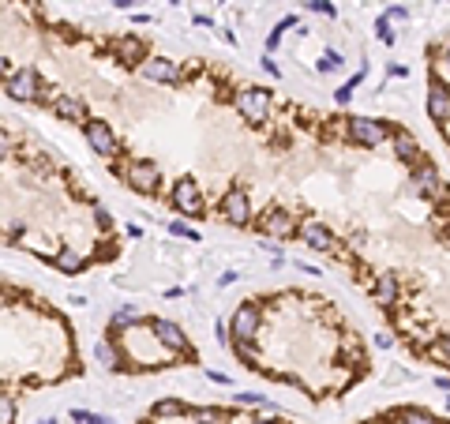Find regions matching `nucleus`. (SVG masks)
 Listing matches in <instances>:
<instances>
[{
  "label": "nucleus",
  "instance_id": "22",
  "mask_svg": "<svg viewBox=\"0 0 450 424\" xmlns=\"http://www.w3.org/2000/svg\"><path fill=\"white\" fill-rule=\"evenodd\" d=\"M375 34H379L383 45H394V30H390V19H387V15H379V19H375Z\"/></svg>",
  "mask_w": 450,
  "mask_h": 424
},
{
  "label": "nucleus",
  "instance_id": "26",
  "mask_svg": "<svg viewBox=\"0 0 450 424\" xmlns=\"http://www.w3.org/2000/svg\"><path fill=\"white\" fill-rule=\"evenodd\" d=\"M308 8H311V12H323V15H334L331 0H308Z\"/></svg>",
  "mask_w": 450,
  "mask_h": 424
},
{
  "label": "nucleus",
  "instance_id": "35",
  "mask_svg": "<svg viewBox=\"0 0 450 424\" xmlns=\"http://www.w3.org/2000/svg\"><path fill=\"white\" fill-rule=\"evenodd\" d=\"M443 57H447V60H450V42H447V49H443Z\"/></svg>",
  "mask_w": 450,
  "mask_h": 424
},
{
  "label": "nucleus",
  "instance_id": "34",
  "mask_svg": "<svg viewBox=\"0 0 450 424\" xmlns=\"http://www.w3.org/2000/svg\"><path fill=\"white\" fill-rule=\"evenodd\" d=\"M252 424H285V421H281V417H255Z\"/></svg>",
  "mask_w": 450,
  "mask_h": 424
},
{
  "label": "nucleus",
  "instance_id": "36",
  "mask_svg": "<svg viewBox=\"0 0 450 424\" xmlns=\"http://www.w3.org/2000/svg\"><path fill=\"white\" fill-rule=\"evenodd\" d=\"M42 424H56V421H42Z\"/></svg>",
  "mask_w": 450,
  "mask_h": 424
},
{
  "label": "nucleus",
  "instance_id": "11",
  "mask_svg": "<svg viewBox=\"0 0 450 424\" xmlns=\"http://www.w3.org/2000/svg\"><path fill=\"white\" fill-rule=\"evenodd\" d=\"M158 180H162V169L154 162H132V169H128V184L135 191H143V196H154Z\"/></svg>",
  "mask_w": 450,
  "mask_h": 424
},
{
  "label": "nucleus",
  "instance_id": "1",
  "mask_svg": "<svg viewBox=\"0 0 450 424\" xmlns=\"http://www.w3.org/2000/svg\"><path fill=\"white\" fill-rule=\"evenodd\" d=\"M345 135H349V143H357V147L375 150L379 143H387L394 132L383 121H372V117H349V132Z\"/></svg>",
  "mask_w": 450,
  "mask_h": 424
},
{
  "label": "nucleus",
  "instance_id": "16",
  "mask_svg": "<svg viewBox=\"0 0 450 424\" xmlns=\"http://www.w3.org/2000/svg\"><path fill=\"white\" fill-rule=\"evenodd\" d=\"M109 49L117 53V60H124V64H135V60L143 64V60H147V45H143V38H135V34L109 42Z\"/></svg>",
  "mask_w": 450,
  "mask_h": 424
},
{
  "label": "nucleus",
  "instance_id": "25",
  "mask_svg": "<svg viewBox=\"0 0 450 424\" xmlns=\"http://www.w3.org/2000/svg\"><path fill=\"white\" fill-rule=\"evenodd\" d=\"M338 64H342V57H338V53H327V57L319 60V71H334Z\"/></svg>",
  "mask_w": 450,
  "mask_h": 424
},
{
  "label": "nucleus",
  "instance_id": "13",
  "mask_svg": "<svg viewBox=\"0 0 450 424\" xmlns=\"http://www.w3.org/2000/svg\"><path fill=\"white\" fill-rule=\"evenodd\" d=\"M428 117L439 124L450 121V91L443 79H436V75H431V86H428Z\"/></svg>",
  "mask_w": 450,
  "mask_h": 424
},
{
  "label": "nucleus",
  "instance_id": "4",
  "mask_svg": "<svg viewBox=\"0 0 450 424\" xmlns=\"http://www.w3.org/2000/svg\"><path fill=\"white\" fill-rule=\"evenodd\" d=\"M169 203H173V211L188 214V218H196V214L203 211V196H199V188H196V180H191V177H180V180L173 184Z\"/></svg>",
  "mask_w": 450,
  "mask_h": 424
},
{
  "label": "nucleus",
  "instance_id": "28",
  "mask_svg": "<svg viewBox=\"0 0 450 424\" xmlns=\"http://www.w3.org/2000/svg\"><path fill=\"white\" fill-rule=\"evenodd\" d=\"M383 15H387L390 23H401V19H409V12H405V8H390V12H383Z\"/></svg>",
  "mask_w": 450,
  "mask_h": 424
},
{
  "label": "nucleus",
  "instance_id": "18",
  "mask_svg": "<svg viewBox=\"0 0 450 424\" xmlns=\"http://www.w3.org/2000/svg\"><path fill=\"white\" fill-rule=\"evenodd\" d=\"M394 150H398V158L401 162H409V165L421 162V143H416L409 132H394Z\"/></svg>",
  "mask_w": 450,
  "mask_h": 424
},
{
  "label": "nucleus",
  "instance_id": "10",
  "mask_svg": "<svg viewBox=\"0 0 450 424\" xmlns=\"http://www.w3.org/2000/svg\"><path fill=\"white\" fill-rule=\"evenodd\" d=\"M255 327H259V304H240L237 316H233V323H229L233 342H252Z\"/></svg>",
  "mask_w": 450,
  "mask_h": 424
},
{
  "label": "nucleus",
  "instance_id": "9",
  "mask_svg": "<svg viewBox=\"0 0 450 424\" xmlns=\"http://www.w3.org/2000/svg\"><path fill=\"white\" fill-rule=\"evenodd\" d=\"M139 71L147 79H154V83L180 86V68H176V60H169V57H147V60L139 64Z\"/></svg>",
  "mask_w": 450,
  "mask_h": 424
},
{
  "label": "nucleus",
  "instance_id": "17",
  "mask_svg": "<svg viewBox=\"0 0 450 424\" xmlns=\"http://www.w3.org/2000/svg\"><path fill=\"white\" fill-rule=\"evenodd\" d=\"M372 297H375V304H383V308H390V304L398 301V278H394L390 270L372 282Z\"/></svg>",
  "mask_w": 450,
  "mask_h": 424
},
{
  "label": "nucleus",
  "instance_id": "6",
  "mask_svg": "<svg viewBox=\"0 0 450 424\" xmlns=\"http://www.w3.org/2000/svg\"><path fill=\"white\" fill-rule=\"evenodd\" d=\"M83 135H86V143H91V150H98L102 158H109V154H117V135H113V128L106 121H98V117H91V121H83Z\"/></svg>",
  "mask_w": 450,
  "mask_h": 424
},
{
  "label": "nucleus",
  "instance_id": "30",
  "mask_svg": "<svg viewBox=\"0 0 450 424\" xmlns=\"http://www.w3.org/2000/svg\"><path fill=\"white\" fill-rule=\"evenodd\" d=\"M94 222H98V226H102V229H109V226H113V218H109V214H106V211H102V207H98V211H94Z\"/></svg>",
  "mask_w": 450,
  "mask_h": 424
},
{
  "label": "nucleus",
  "instance_id": "29",
  "mask_svg": "<svg viewBox=\"0 0 450 424\" xmlns=\"http://www.w3.org/2000/svg\"><path fill=\"white\" fill-rule=\"evenodd\" d=\"M196 417H199V421H203V424H214V421H218V417H222V413H218V410H199V413H196Z\"/></svg>",
  "mask_w": 450,
  "mask_h": 424
},
{
  "label": "nucleus",
  "instance_id": "23",
  "mask_svg": "<svg viewBox=\"0 0 450 424\" xmlns=\"http://www.w3.org/2000/svg\"><path fill=\"white\" fill-rule=\"evenodd\" d=\"M135 319H139V311L132 308V304H124V308L117 311V316H113V327H124V323H135Z\"/></svg>",
  "mask_w": 450,
  "mask_h": 424
},
{
  "label": "nucleus",
  "instance_id": "37",
  "mask_svg": "<svg viewBox=\"0 0 450 424\" xmlns=\"http://www.w3.org/2000/svg\"><path fill=\"white\" fill-rule=\"evenodd\" d=\"M447 410H450V398H447Z\"/></svg>",
  "mask_w": 450,
  "mask_h": 424
},
{
  "label": "nucleus",
  "instance_id": "33",
  "mask_svg": "<svg viewBox=\"0 0 450 424\" xmlns=\"http://www.w3.org/2000/svg\"><path fill=\"white\" fill-rule=\"evenodd\" d=\"M405 424H436V421H428V417H424V413H413V417H409Z\"/></svg>",
  "mask_w": 450,
  "mask_h": 424
},
{
  "label": "nucleus",
  "instance_id": "3",
  "mask_svg": "<svg viewBox=\"0 0 450 424\" xmlns=\"http://www.w3.org/2000/svg\"><path fill=\"white\" fill-rule=\"evenodd\" d=\"M237 109H240L244 121L263 124L270 113V91H263V86H244V91L237 94Z\"/></svg>",
  "mask_w": 450,
  "mask_h": 424
},
{
  "label": "nucleus",
  "instance_id": "5",
  "mask_svg": "<svg viewBox=\"0 0 450 424\" xmlns=\"http://www.w3.org/2000/svg\"><path fill=\"white\" fill-rule=\"evenodd\" d=\"M218 211H222L225 222H233V226H248V222H252V203H248V191L244 188H229V191H225L222 203H218Z\"/></svg>",
  "mask_w": 450,
  "mask_h": 424
},
{
  "label": "nucleus",
  "instance_id": "12",
  "mask_svg": "<svg viewBox=\"0 0 450 424\" xmlns=\"http://www.w3.org/2000/svg\"><path fill=\"white\" fill-rule=\"evenodd\" d=\"M259 229L263 233H270L274 241H289V237L296 233V226H293V214L289 211H281V207H274V211H267L259 218Z\"/></svg>",
  "mask_w": 450,
  "mask_h": 424
},
{
  "label": "nucleus",
  "instance_id": "32",
  "mask_svg": "<svg viewBox=\"0 0 450 424\" xmlns=\"http://www.w3.org/2000/svg\"><path fill=\"white\" fill-rule=\"evenodd\" d=\"M240 398V402H255V405H267V398H263V394H237Z\"/></svg>",
  "mask_w": 450,
  "mask_h": 424
},
{
  "label": "nucleus",
  "instance_id": "27",
  "mask_svg": "<svg viewBox=\"0 0 450 424\" xmlns=\"http://www.w3.org/2000/svg\"><path fill=\"white\" fill-rule=\"evenodd\" d=\"M436 353H439V357H443V361L450 364V334H443V338L436 342Z\"/></svg>",
  "mask_w": 450,
  "mask_h": 424
},
{
  "label": "nucleus",
  "instance_id": "21",
  "mask_svg": "<svg viewBox=\"0 0 450 424\" xmlns=\"http://www.w3.org/2000/svg\"><path fill=\"white\" fill-rule=\"evenodd\" d=\"M98 361H102V368H109V372H117V368H124L120 364V357H117V349H113V342H98Z\"/></svg>",
  "mask_w": 450,
  "mask_h": 424
},
{
  "label": "nucleus",
  "instance_id": "24",
  "mask_svg": "<svg viewBox=\"0 0 450 424\" xmlns=\"http://www.w3.org/2000/svg\"><path fill=\"white\" fill-rule=\"evenodd\" d=\"M169 233H176V237H188V241H199V233H191L188 226H180V222H169Z\"/></svg>",
  "mask_w": 450,
  "mask_h": 424
},
{
  "label": "nucleus",
  "instance_id": "8",
  "mask_svg": "<svg viewBox=\"0 0 450 424\" xmlns=\"http://www.w3.org/2000/svg\"><path fill=\"white\" fill-rule=\"evenodd\" d=\"M42 83H38V71L23 68L15 71V75H8V98H19V102H38L42 98Z\"/></svg>",
  "mask_w": 450,
  "mask_h": 424
},
{
  "label": "nucleus",
  "instance_id": "20",
  "mask_svg": "<svg viewBox=\"0 0 450 424\" xmlns=\"http://www.w3.org/2000/svg\"><path fill=\"white\" fill-rule=\"evenodd\" d=\"M188 405L184 402H176V398H162V402L154 405V417H188Z\"/></svg>",
  "mask_w": 450,
  "mask_h": 424
},
{
  "label": "nucleus",
  "instance_id": "7",
  "mask_svg": "<svg viewBox=\"0 0 450 424\" xmlns=\"http://www.w3.org/2000/svg\"><path fill=\"white\" fill-rule=\"evenodd\" d=\"M150 331H154V338L162 342L165 349H173V353H180V357H191L188 334H184L176 323H165V319H150Z\"/></svg>",
  "mask_w": 450,
  "mask_h": 424
},
{
  "label": "nucleus",
  "instance_id": "2",
  "mask_svg": "<svg viewBox=\"0 0 450 424\" xmlns=\"http://www.w3.org/2000/svg\"><path fill=\"white\" fill-rule=\"evenodd\" d=\"M409 177H413L416 196H424V199H450L447 184H443V177H439V169L431 162H416L413 169H409Z\"/></svg>",
  "mask_w": 450,
  "mask_h": 424
},
{
  "label": "nucleus",
  "instance_id": "14",
  "mask_svg": "<svg viewBox=\"0 0 450 424\" xmlns=\"http://www.w3.org/2000/svg\"><path fill=\"white\" fill-rule=\"evenodd\" d=\"M296 233H300V241L308 244V248H316V252H327V248L334 244L331 229H327L323 222H316V218H308V222H304L300 229H296Z\"/></svg>",
  "mask_w": 450,
  "mask_h": 424
},
{
  "label": "nucleus",
  "instance_id": "31",
  "mask_svg": "<svg viewBox=\"0 0 450 424\" xmlns=\"http://www.w3.org/2000/svg\"><path fill=\"white\" fill-rule=\"evenodd\" d=\"M0 410H4V424H12V394H4V402H0Z\"/></svg>",
  "mask_w": 450,
  "mask_h": 424
},
{
  "label": "nucleus",
  "instance_id": "15",
  "mask_svg": "<svg viewBox=\"0 0 450 424\" xmlns=\"http://www.w3.org/2000/svg\"><path fill=\"white\" fill-rule=\"evenodd\" d=\"M49 109L60 121H91L83 109V98H75V94H56V98L49 102Z\"/></svg>",
  "mask_w": 450,
  "mask_h": 424
},
{
  "label": "nucleus",
  "instance_id": "19",
  "mask_svg": "<svg viewBox=\"0 0 450 424\" xmlns=\"http://www.w3.org/2000/svg\"><path fill=\"white\" fill-rule=\"evenodd\" d=\"M53 267L60 270V274H79V270H83V259H79L71 248H64L60 255H53Z\"/></svg>",
  "mask_w": 450,
  "mask_h": 424
}]
</instances>
